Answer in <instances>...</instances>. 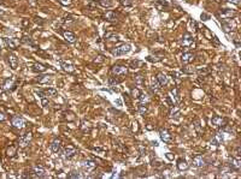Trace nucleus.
<instances>
[{
  "label": "nucleus",
  "instance_id": "34",
  "mask_svg": "<svg viewBox=\"0 0 241 179\" xmlns=\"http://www.w3.org/2000/svg\"><path fill=\"white\" fill-rule=\"evenodd\" d=\"M81 177H82L81 173L77 172V171H72V172H70V173L68 174V178L69 179H77V178H81Z\"/></svg>",
  "mask_w": 241,
  "mask_h": 179
},
{
  "label": "nucleus",
  "instance_id": "20",
  "mask_svg": "<svg viewBox=\"0 0 241 179\" xmlns=\"http://www.w3.org/2000/svg\"><path fill=\"white\" fill-rule=\"evenodd\" d=\"M193 166L197 167V168L204 167V166H205V160H204V158L200 156V155H197V156L193 159Z\"/></svg>",
  "mask_w": 241,
  "mask_h": 179
},
{
  "label": "nucleus",
  "instance_id": "32",
  "mask_svg": "<svg viewBox=\"0 0 241 179\" xmlns=\"http://www.w3.org/2000/svg\"><path fill=\"white\" fill-rule=\"evenodd\" d=\"M12 87H13V78H7V80L4 82V89L10 90Z\"/></svg>",
  "mask_w": 241,
  "mask_h": 179
},
{
  "label": "nucleus",
  "instance_id": "21",
  "mask_svg": "<svg viewBox=\"0 0 241 179\" xmlns=\"http://www.w3.org/2000/svg\"><path fill=\"white\" fill-rule=\"evenodd\" d=\"M60 147H62L60 140L56 138V140L52 141V143H51V150H52L53 153H59V152H60Z\"/></svg>",
  "mask_w": 241,
  "mask_h": 179
},
{
  "label": "nucleus",
  "instance_id": "30",
  "mask_svg": "<svg viewBox=\"0 0 241 179\" xmlns=\"http://www.w3.org/2000/svg\"><path fill=\"white\" fill-rule=\"evenodd\" d=\"M222 29L226 34H229L232 30H233V27L230 23H227V22H222Z\"/></svg>",
  "mask_w": 241,
  "mask_h": 179
},
{
  "label": "nucleus",
  "instance_id": "5",
  "mask_svg": "<svg viewBox=\"0 0 241 179\" xmlns=\"http://www.w3.org/2000/svg\"><path fill=\"white\" fill-rule=\"evenodd\" d=\"M220 17L223 19H228V18H233L236 16V11L235 10H230V8H223L220 11Z\"/></svg>",
  "mask_w": 241,
  "mask_h": 179
},
{
  "label": "nucleus",
  "instance_id": "15",
  "mask_svg": "<svg viewBox=\"0 0 241 179\" xmlns=\"http://www.w3.org/2000/svg\"><path fill=\"white\" fill-rule=\"evenodd\" d=\"M62 34H63V37H64V40H65L66 42L74 43V42L76 41V36H75L74 33H71V31H69V30H64Z\"/></svg>",
  "mask_w": 241,
  "mask_h": 179
},
{
  "label": "nucleus",
  "instance_id": "40",
  "mask_svg": "<svg viewBox=\"0 0 241 179\" xmlns=\"http://www.w3.org/2000/svg\"><path fill=\"white\" fill-rule=\"evenodd\" d=\"M51 81V77L50 76H41L40 78H37V82L39 83H46V82H50Z\"/></svg>",
  "mask_w": 241,
  "mask_h": 179
},
{
  "label": "nucleus",
  "instance_id": "42",
  "mask_svg": "<svg viewBox=\"0 0 241 179\" xmlns=\"http://www.w3.org/2000/svg\"><path fill=\"white\" fill-rule=\"evenodd\" d=\"M120 2L123 6H131V5H133V1H131V0H120Z\"/></svg>",
  "mask_w": 241,
  "mask_h": 179
},
{
  "label": "nucleus",
  "instance_id": "2",
  "mask_svg": "<svg viewBox=\"0 0 241 179\" xmlns=\"http://www.w3.org/2000/svg\"><path fill=\"white\" fill-rule=\"evenodd\" d=\"M76 154H77V149H76L75 147H72V146L65 147V148L63 149V152H62V156H63L64 159H66V160L72 159Z\"/></svg>",
  "mask_w": 241,
  "mask_h": 179
},
{
  "label": "nucleus",
  "instance_id": "22",
  "mask_svg": "<svg viewBox=\"0 0 241 179\" xmlns=\"http://www.w3.org/2000/svg\"><path fill=\"white\" fill-rule=\"evenodd\" d=\"M156 80L158 81V83H159L160 86H165V84L168 83V76H166L164 72H159V74L157 75V77H156Z\"/></svg>",
  "mask_w": 241,
  "mask_h": 179
},
{
  "label": "nucleus",
  "instance_id": "25",
  "mask_svg": "<svg viewBox=\"0 0 241 179\" xmlns=\"http://www.w3.org/2000/svg\"><path fill=\"white\" fill-rule=\"evenodd\" d=\"M42 91L45 93L46 96H51V97H56L58 95V91L54 89V88H45Z\"/></svg>",
  "mask_w": 241,
  "mask_h": 179
},
{
  "label": "nucleus",
  "instance_id": "51",
  "mask_svg": "<svg viewBox=\"0 0 241 179\" xmlns=\"http://www.w3.org/2000/svg\"><path fill=\"white\" fill-rule=\"evenodd\" d=\"M214 1H216V2H221L222 0H214Z\"/></svg>",
  "mask_w": 241,
  "mask_h": 179
},
{
  "label": "nucleus",
  "instance_id": "41",
  "mask_svg": "<svg viewBox=\"0 0 241 179\" xmlns=\"http://www.w3.org/2000/svg\"><path fill=\"white\" fill-rule=\"evenodd\" d=\"M14 153H16V148H14V147H10V148L7 149V155H8V156H13Z\"/></svg>",
  "mask_w": 241,
  "mask_h": 179
},
{
  "label": "nucleus",
  "instance_id": "47",
  "mask_svg": "<svg viewBox=\"0 0 241 179\" xmlns=\"http://www.w3.org/2000/svg\"><path fill=\"white\" fill-rule=\"evenodd\" d=\"M59 2H60V5H63V6H69V5L71 4V0H59Z\"/></svg>",
  "mask_w": 241,
  "mask_h": 179
},
{
  "label": "nucleus",
  "instance_id": "1",
  "mask_svg": "<svg viewBox=\"0 0 241 179\" xmlns=\"http://www.w3.org/2000/svg\"><path fill=\"white\" fill-rule=\"evenodd\" d=\"M130 49H131L130 45H128V43H122V45L115 47V48L112 49V54L116 55V57L125 55V54H128V53L130 52Z\"/></svg>",
  "mask_w": 241,
  "mask_h": 179
},
{
  "label": "nucleus",
  "instance_id": "24",
  "mask_svg": "<svg viewBox=\"0 0 241 179\" xmlns=\"http://www.w3.org/2000/svg\"><path fill=\"white\" fill-rule=\"evenodd\" d=\"M177 168H178V171H181V172H183V171H187L188 168H189V164L186 161V160H178V162H177Z\"/></svg>",
  "mask_w": 241,
  "mask_h": 179
},
{
  "label": "nucleus",
  "instance_id": "6",
  "mask_svg": "<svg viewBox=\"0 0 241 179\" xmlns=\"http://www.w3.org/2000/svg\"><path fill=\"white\" fill-rule=\"evenodd\" d=\"M168 101H170L171 106H174L178 102V90H177V88H174V89L170 90L169 96H168Z\"/></svg>",
  "mask_w": 241,
  "mask_h": 179
},
{
  "label": "nucleus",
  "instance_id": "33",
  "mask_svg": "<svg viewBox=\"0 0 241 179\" xmlns=\"http://www.w3.org/2000/svg\"><path fill=\"white\" fill-rule=\"evenodd\" d=\"M137 111H139V113H140L141 115H143V114L147 112V103H140V105L137 106Z\"/></svg>",
  "mask_w": 241,
  "mask_h": 179
},
{
  "label": "nucleus",
  "instance_id": "4",
  "mask_svg": "<svg viewBox=\"0 0 241 179\" xmlns=\"http://www.w3.org/2000/svg\"><path fill=\"white\" fill-rule=\"evenodd\" d=\"M112 74L115 76H118V77H122V76H125L128 74V69L127 66L124 65H115L112 68Z\"/></svg>",
  "mask_w": 241,
  "mask_h": 179
},
{
  "label": "nucleus",
  "instance_id": "52",
  "mask_svg": "<svg viewBox=\"0 0 241 179\" xmlns=\"http://www.w3.org/2000/svg\"><path fill=\"white\" fill-rule=\"evenodd\" d=\"M0 49H1V47H0Z\"/></svg>",
  "mask_w": 241,
  "mask_h": 179
},
{
  "label": "nucleus",
  "instance_id": "16",
  "mask_svg": "<svg viewBox=\"0 0 241 179\" xmlns=\"http://www.w3.org/2000/svg\"><path fill=\"white\" fill-rule=\"evenodd\" d=\"M194 58H195V54H194V53L187 52V53H183V54H182L181 61H182L183 64H189V63H192V61L194 60Z\"/></svg>",
  "mask_w": 241,
  "mask_h": 179
},
{
  "label": "nucleus",
  "instance_id": "3",
  "mask_svg": "<svg viewBox=\"0 0 241 179\" xmlns=\"http://www.w3.org/2000/svg\"><path fill=\"white\" fill-rule=\"evenodd\" d=\"M11 124H12V126H13L14 129H18V130H22V129L25 126V121H24V119H23L22 117H18V115H16V117L12 118Z\"/></svg>",
  "mask_w": 241,
  "mask_h": 179
},
{
  "label": "nucleus",
  "instance_id": "10",
  "mask_svg": "<svg viewBox=\"0 0 241 179\" xmlns=\"http://www.w3.org/2000/svg\"><path fill=\"white\" fill-rule=\"evenodd\" d=\"M31 138H33V135H31V132H27V133H24L21 138H19V146L21 147H27L29 143H30V141H31Z\"/></svg>",
  "mask_w": 241,
  "mask_h": 179
},
{
  "label": "nucleus",
  "instance_id": "36",
  "mask_svg": "<svg viewBox=\"0 0 241 179\" xmlns=\"http://www.w3.org/2000/svg\"><path fill=\"white\" fill-rule=\"evenodd\" d=\"M99 4H100V6L106 7V8L112 6V1L111 0H99Z\"/></svg>",
  "mask_w": 241,
  "mask_h": 179
},
{
  "label": "nucleus",
  "instance_id": "35",
  "mask_svg": "<svg viewBox=\"0 0 241 179\" xmlns=\"http://www.w3.org/2000/svg\"><path fill=\"white\" fill-rule=\"evenodd\" d=\"M193 125H194V129L197 130V132H198V133H201L203 129H201V126H200V121H199V119H195V120L193 121Z\"/></svg>",
  "mask_w": 241,
  "mask_h": 179
},
{
  "label": "nucleus",
  "instance_id": "49",
  "mask_svg": "<svg viewBox=\"0 0 241 179\" xmlns=\"http://www.w3.org/2000/svg\"><path fill=\"white\" fill-rule=\"evenodd\" d=\"M5 120H6V115L0 112V121H5Z\"/></svg>",
  "mask_w": 241,
  "mask_h": 179
},
{
  "label": "nucleus",
  "instance_id": "17",
  "mask_svg": "<svg viewBox=\"0 0 241 179\" xmlns=\"http://www.w3.org/2000/svg\"><path fill=\"white\" fill-rule=\"evenodd\" d=\"M47 70V66L41 64V63H35L33 66H31V71L33 72H36V74H41V72H45Z\"/></svg>",
  "mask_w": 241,
  "mask_h": 179
},
{
  "label": "nucleus",
  "instance_id": "46",
  "mask_svg": "<svg viewBox=\"0 0 241 179\" xmlns=\"http://www.w3.org/2000/svg\"><path fill=\"white\" fill-rule=\"evenodd\" d=\"M165 156H166V159H168L169 161H174V159H175V155H174L172 153H166Z\"/></svg>",
  "mask_w": 241,
  "mask_h": 179
},
{
  "label": "nucleus",
  "instance_id": "7",
  "mask_svg": "<svg viewBox=\"0 0 241 179\" xmlns=\"http://www.w3.org/2000/svg\"><path fill=\"white\" fill-rule=\"evenodd\" d=\"M194 43V37L193 35H191L189 33H186L181 40V45L185 46V47H188V46H192Z\"/></svg>",
  "mask_w": 241,
  "mask_h": 179
},
{
  "label": "nucleus",
  "instance_id": "18",
  "mask_svg": "<svg viewBox=\"0 0 241 179\" xmlns=\"http://www.w3.org/2000/svg\"><path fill=\"white\" fill-rule=\"evenodd\" d=\"M7 58H8V64H10V66H11V69H12V70H16L17 66H18V59H17V57H16L13 53H10Z\"/></svg>",
  "mask_w": 241,
  "mask_h": 179
},
{
  "label": "nucleus",
  "instance_id": "13",
  "mask_svg": "<svg viewBox=\"0 0 241 179\" xmlns=\"http://www.w3.org/2000/svg\"><path fill=\"white\" fill-rule=\"evenodd\" d=\"M59 64H60V66H62V69L65 71V72H69V74H72L74 71H75V68H74V65L70 63V61H65V60H60L59 61Z\"/></svg>",
  "mask_w": 241,
  "mask_h": 179
},
{
  "label": "nucleus",
  "instance_id": "48",
  "mask_svg": "<svg viewBox=\"0 0 241 179\" xmlns=\"http://www.w3.org/2000/svg\"><path fill=\"white\" fill-rule=\"evenodd\" d=\"M228 2L234 4V5H240V0H228Z\"/></svg>",
  "mask_w": 241,
  "mask_h": 179
},
{
  "label": "nucleus",
  "instance_id": "27",
  "mask_svg": "<svg viewBox=\"0 0 241 179\" xmlns=\"http://www.w3.org/2000/svg\"><path fill=\"white\" fill-rule=\"evenodd\" d=\"M105 39L109 40V41H117V40H120V36L116 33H106L105 34Z\"/></svg>",
  "mask_w": 241,
  "mask_h": 179
},
{
  "label": "nucleus",
  "instance_id": "29",
  "mask_svg": "<svg viewBox=\"0 0 241 179\" xmlns=\"http://www.w3.org/2000/svg\"><path fill=\"white\" fill-rule=\"evenodd\" d=\"M134 81H135V83L139 86V87H142L143 84H145V78H143V76L142 75H136L135 77H134Z\"/></svg>",
  "mask_w": 241,
  "mask_h": 179
},
{
  "label": "nucleus",
  "instance_id": "14",
  "mask_svg": "<svg viewBox=\"0 0 241 179\" xmlns=\"http://www.w3.org/2000/svg\"><path fill=\"white\" fill-rule=\"evenodd\" d=\"M4 41H5V45L10 49H16L19 46V41L17 39H8V37H6V39H4Z\"/></svg>",
  "mask_w": 241,
  "mask_h": 179
},
{
  "label": "nucleus",
  "instance_id": "37",
  "mask_svg": "<svg viewBox=\"0 0 241 179\" xmlns=\"http://www.w3.org/2000/svg\"><path fill=\"white\" fill-rule=\"evenodd\" d=\"M140 95H141V90L139 89V88H134V89L131 90V97L133 99H139Z\"/></svg>",
  "mask_w": 241,
  "mask_h": 179
},
{
  "label": "nucleus",
  "instance_id": "26",
  "mask_svg": "<svg viewBox=\"0 0 241 179\" xmlns=\"http://www.w3.org/2000/svg\"><path fill=\"white\" fill-rule=\"evenodd\" d=\"M116 18H117V14L114 11H108L105 13V19L109 22H114V20H116Z\"/></svg>",
  "mask_w": 241,
  "mask_h": 179
},
{
  "label": "nucleus",
  "instance_id": "19",
  "mask_svg": "<svg viewBox=\"0 0 241 179\" xmlns=\"http://www.w3.org/2000/svg\"><path fill=\"white\" fill-rule=\"evenodd\" d=\"M159 137H160V140H162L163 142H165V143H168V142L171 141V135H170L169 131L165 130V129H162V130L159 131Z\"/></svg>",
  "mask_w": 241,
  "mask_h": 179
},
{
  "label": "nucleus",
  "instance_id": "45",
  "mask_svg": "<svg viewBox=\"0 0 241 179\" xmlns=\"http://www.w3.org/2000/svg\"><path fill=\"white\" fill-rule=\"evenodd\" d=\"M198 74H199V75H203V76H205V75H207V74H209V70H207V69H199V70H198Z\"/></svg>",
  "mask_w": 241,
  "mask_h": 179
},
{
  "label": "nucleus",
  "instance_id": "38",
  "mask_svg": "<svg viewBox=\"0 0 241 179\" xmlns=\"http://www.w3.org/2000/svg\"><path fill=\"white\" fill-rule=\"evenodd\" d=\"M21 42H22V43H25V45H31V46L34 45L31 37H29V36H23L22 40H21Z\"/></svg>",
  "mask_w": 241,
  "mask_h": 179
},
{
  "label": "nucleus",
  "instance_id": "50",
  "mask_svg": "<svg viewBox=\"0 0 241 179\" xmlns=\"http://www.w3.org/2000/svg\"><path fill=\"white\" fill-rule=\"evenodd\" d=\"M0 14H5V11H4V10H1V8H0Z\"/></svg>",
  "mask_w": 241,
  "mask_h": 179
},
{
  "label": "nucleus",
  "instance_id": "28",
  "mask_svg": "<svg viewBox=\"0 0 241 179\" xmlns=\"http://www.w3.org/2000/svg\"><path fill=\"white\" fill-rule=\"evenodd\" d=\"M160 84L158 83V81L156 80V78H153L152 80V84H151V90H152V93H158L159 89H160Z\"/></svg>",
  "mask_w": 241,
  "mask_h": 179
},
{
  "label": "nucleus",
  "instance_id": "11",
  "mask_svg": "<svg viewBox=\"0 0 241 179\" xmlns=\"http://www.w3.org/2000/svg\"><path fill=\"white\" fill-rule=\"evenodd\" d=\"M95 167H97V162H95L94 160H92V159H87V160L83 162V168H85V171H87V172L94 171Z\"/></svg>",
  "mask_w": 241,
  "mask_h": 179
},
{
  "label": "nucleus",
  "instance_id": "23",
  "mask_svg": "<svg viewBox=\"0 0 241 179\" xmlns=\"http://www.w3.org/2000/svg\"><path fill=\"white\" fill-rule=\"evenodd\" d=\"M232 170L233 171H239L241 168V159L239 156H235L233 160H232Z\"/></svg>",
  "mask_w": 241,
  "mask_h": 179
},
{
  "label": "nucleus",
  "instance_id": "44",
  "mask_svg": "<svg viewBox=\"0 0 241 179\" xmlns=\"http://www.w3.org/2000/svg\"><path fill=\"white\" fill-rule=\"evenodd\" d=\"M194 71H195L194 69H188V68H183V69H182V72H183V74H193Z\"/></svg>",
  "mask_w": 241,
  "mask_h": 179
},
{
  "label": "nucleus",
  "instance_id": "9",
  "mask_svg": "<svg viewBox=\"0 0 241 179\" xmlns=\"http://www.w3.org/2000/svg\"><path fill=\"white\" fill-rule=\"evenodd\" d=\"M223 141H224L223 132H217V133L215 135V137L210 141V144H211V146H216V147H218V146H221V144L223 143Z\"/></svg>",
  "mask_w": 241,
  "mask_h": 179
},
{
  "label": "nucleus",
  "instance_id": "31",
  "mask_svg": "<svg viewBox=\"0 0 241 179\" xmlns=\"http://www.w3.org/2000/svg\"><path fill=\"white\" fill-rule=\"evenodd\" d=\"M178 115H180V108L176 105H174V108L170 112V117L171 118H178Z\"/></svg>",
  "mask_w": 241,
  "mask_h": 179
},
{
  "label": "nucleus",
  "instance_id": "12",
  "mask_svg": "<svg viewBox=\"0 0 241 179\" xmlns=\"http://www.w3.org/2000/svg\"><path fill=\"white\" fill-rule=\"evenodd\" d=\"M33 173H34L35 178H43V177H46V170L42 166H40V165H37V166L34 167Z\"/></svg>",
  "mask_w": 241,
  "mask_h": 179
},
{
  "label": "nucleus",
  "instance_id": "43",
  "mask_svg": "<svg viewBox=\"0 0 241 179\" xmlns=\"http://www.w3.org/2000/svg\"><path fill=\"white\" fill-rule=\"evenodd\" d=\"M41 100V105L43 106V107H47L48 106V99L46 97V96H43V97H41L40 99Z\"/></svg>",
  "mask_w": 241,
  "mask_h": 179
},
{
  "label": "nucleus",
  "instance_id": "39",
  "mask_svg": "<svg viewBox=\"0 0 241 179\" xmlns=\"http://www.w3.org/2000/svg\"><path fill=\"white\" fill-rule=\"evenodd\" d=\"M137 100H140V103H147L148 102V96L146 94L141 93V95H140V97Z\"/></svg>",
  "mask_w": 241,
  "mask_h": 179
},
{
  "label": "nucleus",
  "instance_id": "8",
  "mask_svg": "<svg viewBox=\"0 0 241 179\" xmlns=\"http://www.w3.org/2000/svg\"><path fill=\"white\" fill-rule=\"evenodd\" d=\"M211 125L215 126V127H222L226 125V119L222 118V117H218V115H215L211 118Z\"/></svg>",
  "mask_w": 241,
  "mask_h": 179
}]
</instances>
